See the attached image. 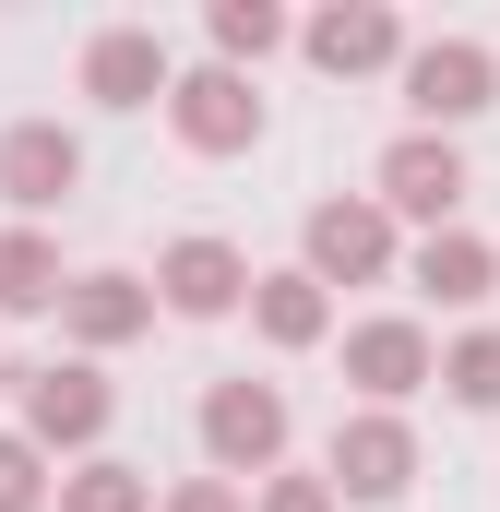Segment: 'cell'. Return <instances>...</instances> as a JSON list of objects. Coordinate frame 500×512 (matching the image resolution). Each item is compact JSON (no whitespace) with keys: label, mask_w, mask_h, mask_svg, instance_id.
Instances as JSON below:
<instances>
[{"label":"cell","mask_w":500,"mask_h":512,"mask_svg":"<svg viewBox=\"0 0 500 512\" xmlns=\"http://www.w3.org/2000/svg\"><path fill=\"white\" fill-rule=\"evenodd\" d=\"M167 120L191 155H239V143H262V96H250V72L203 60V72H167Z\"/></svg>","instance_id":"1"},{"label":"cell","mask_w":500,"mask_h":512,"mask_svg":"<svg viewBox=\"0 0 500 512\" xmlns=\"http://www.w3.org/2000/svg\"><path fill=\"white\" fill-rule=\"evenodd\" d=\"M417 477V429L393 417V405H358V417H334V501H393Z\"/></svg>","instance_id":"2"},{"label":"cell","mask_w":500,"mask_h":512,"mask_svg":"<svg viewBox=\"0 0 500 512\" xmlns=\"http://www.w3.org/2000/svg\"><path fill=\"white\" fill-rule=\"evenodd\" d=\"M155 298L191 310V322H227V310L250 298V251L215 239V227H191V239H167V262H155Z\"/></svg>","instance_id":"3"},{"label":"cell","mask_w":500,"mask_h":512,"mask_svg":"<svg viewBox=\"0 0 500 512\" xmlns=\"http://www.w3.org/2000/svg\"><path fill=\"white\" fill-rule=\"evenodd\" d=\"M203 453H215L227 477H262V465L286 453V393L274 382H215L203 393Z\"/></svg>","instance_id":"4"},{"label":"cell","mask_w":500,"mask_h":512,"mask_svg":"<svg viewBox=\"0 0 500 512\" xmlns=\"http://www.w3.org/2000/svg\"><path fill=\"white\" fill-rule=\"evenodd\" d=\"M96 429H108L96 358H48V370H24V441H36V453H72V441H96Z\"/></svg>","instance_id":"5"},{"label":"cell","mask_w":500,"mask_h":512,"mask_svg":"<svg viewBox=\"0 0 500 512\" xmlns=\"http://www.w3.org/2000/svg\"><path fill=\"white\" fill-rule=\"evenodd\" d=\"M453 203H465V155H453V131H405V143L381 155V215L453 227Z\"/></svg>","instance_id":"6"},{"label":"cell","mask_w":500,"mask_h":512,"mask_svg":"<svg viewBox=\"0 0 500 512\" xmlns=\"http://www.w3.org/2000/svg\"><path fill=\"white\" fill-rule=\"evenodd\" d=\"M310 286H370L393 274V215L381 203H310V262H298Z\"/></svg>","instance_id":"7"},{"label":"cell","mask_w":500,"mask_h":512,"mask_svg":"<svg viewBox=\"0 0 500 512\" xmlns=\"http://www.w3.org/2000/svg\"><path fill=\"white\" fill-rule=\"evenodd\" d=\"M405 108H417V131L477 120V108H489V48H477V36H429V48H405Z\"/></svg>","instance_id":"8"},{"label":"cell","mask_w":500,"mask_h":512,"mask_svg":"<svg viewBox=\"0 0 500 512\" xmlns=\"http://www.w3.org/2000/svg\"><path fill=\"white\" fill-rule=\"evenodd\" d=\"M429 370H441V346H429L405 310H381V322H346V382L370 393V405H405Z\"/></svg>","instance_id":"9"},{"label":"cell","mask_w":500,"mask_h":512,"mask_svg":"<svg viewBox=\"0 0 500 512\" xmlns=\"http://www.w3.org/2000/svg\"><path fill=\"white\" fill-rule=\"evenodd\" d=\"M72 179H84V143H72L60 120H12L0 131V191H12L24 215H60Z\"/></svg>","instance_id":"10"},{"label":"cell","mask_w":500,"mask_h":512,"mask_svg":"<svg viewBox=\"0 0 500 512\" xmlns=\"http://www.w3.org/2000/svg\"><path fill=\"white\" fill-rule=\"evenodd\" d=\"M84 96L96 108H155L167 96V36L155 24H96L84 36Z\"/></svg>","instance_id":"11"},{"label":"cell","mask_w":500,"mask_h":512,"mask_svg":"<svg viewBox=\"0 0 500 512\" xmlns=\"http://www.w3.org/2000/svg\"><path fill=\"white\" fill-rule=\"evenodd\" d=\"M60 322H72V346H131L155 322V286L143 274H72L60 286Z\"/></svg>","instance_id":"12"},{"label":"cell","mask_w":500,"mask_h":512,"mask_svg":"<svg viewBox=\"0 0 500 512\" xmlns=\"http://www.w3.org/2000/svg\"><path fill=\"white\" fill-rule=\"evenodd\" d=\"M310 60L322 72H381V60H405V24L381 0H334V12H310Z\"/></svg>","instance_id":"13"},{"label":"cell","mask_w":500,"mask_h":512,"mask_svg":"<svg viewBox=\"0 0 500 512\" xmlns=\"http://www.w3.org/2000/svg\"><path fill=\"white\" fill-rule=\"evenodd\" d=\"M405 274H417V286H429L441 310H465V298H489V286H500V251H489V239H477V227H429Z\"/></svg>","instance_id":"14"},{"label":"cell","mask_w":500,"mask_h":512,"mask_svg":"<svg viewBox=\"0 0 500 512\" xmlns=\"http://www.w3.org/2000/svg\"><path fill=\"white\" fill-rule=\"evenodd\" d=\"M250 322H262V346H322L334 334V298L310 274H250Z\"/></svg>","instance_id":"15"},{"label":"cell","mask_w":500,"mask_h":512,"mask_svg":"<svg viewBox=\"0 0 500 512\" xmlns=\"http://www.w3.org/2000/svg\"><path fill=\"white\" fill-rule=\"evenodd\" d=\"M60 251L36 239V227H0V310H60Z\"/></svg>","instance_id":"16"},{"label":"cell","mask_w":500,"mask_h":512,"mask_svg":"<svg viewBox=\"0 0 500 512\" xmlns=\"http://www.w3.org/2000/svg\"><path fill=\"white\" fill-rule=\"evenodd\" d=\"M60 512H155V489H143V465H84V477H60Z\"/></svg>","instance_id":"17"},{"label":"cell","mask_w":500,"mask_h":512,"mask_svg":"<svg viewBox=\"0 0 500 512\" xmlns=\"http://www.w3.org/2000/svg\"><path fill=\"white\" fill-rule=\"evenodd\" d=\"M215 48H227V72H239L262 48H286V12H274V0H215Z\"/></svg>","instance_id":"18"},{"label":"cell","mask_w":500,"mask_h":512,"mask_svg":"<svg viewBox=\"0 0 500 512\" xmlns=\"http://www.w3.org/2000/svg\"><path fill=\"white\" fill-rule=\"evenodd\" d=\"M429 382H453V405H500V334H453V358Z\"/></svg>","instance_id":"19"},{"label":"cell","mask_w":500,"mask_h":512,"mask_svg":"<svg viewBox=\"0 0 500 512\" xmlns=\"http://www.w3.org/2000/svg\"><path fill=\"white\" fill-rule=\"evenodd\" d=\"M36 501H48V453L24 429H0V512H36Z\"/></svg>","instance_id":"20"},{"label":"cell","mask_w":500,"mask_h":512,"mask_svg":"<svg viewBox=\"0 0 500 512\" xmlns=\"http://www.w3.org/2000/svg\"><path fill=\"white\" fill-rule=\"evenodd\" d=\"M155 512H250V501H239V489H227V477H179V489H167V501H155Z\"/></svg>","instance_id":"21"},{"label":"cell","mask_w":500,"mask_h":512,"mask_svg":"<svg viewBox=\"0 0 500 512\" xmlns=\"http://www.w3.org/2000/svg\"><path fill=\"white\" fill-rule=\"evenodd\" d=\"M262 512H334V489H322V477H274V489H262Z\"/></svg>","instance_id":"22"}]
</instances>
